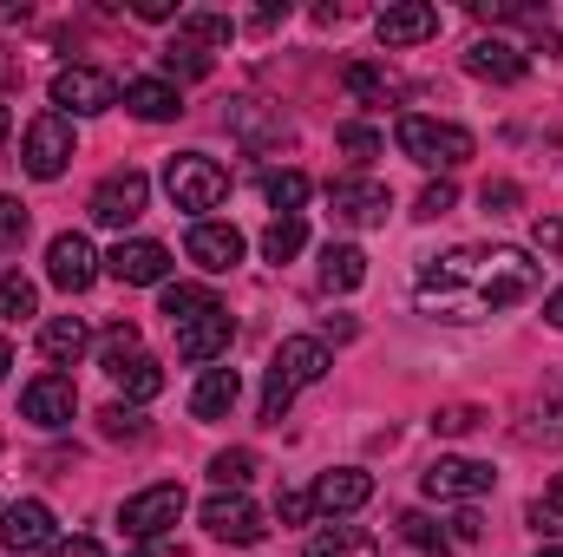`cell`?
<instances>
[{
  "instance_id": "6da1fadb",
  "label": "cell",
  "mask_w": 563,
  "mask_h": 557,
  "mask_svg": "<svg viewBox=\"0 0 563 557\" xmlns=\"http://www.w3.org/2000/svg\"><path fill=\"white\" fill-rule=\"evenodd\" d=\"M538 288V263L511 243L492 250H452L420 270V308L432 321H485Z\"/></svg>"
},
{
  "instance_id": "7a4b0ae2",
  "label": "cell",
  "mask_w": 563,
  "mask_h": 557,
  "mask_svg": "<svg viewBox=\"0 0 563 557\" xmlns=\"http://www.w3.org/2000/svg\"><path fill=\"white\" fill-rule=\"evenodd\" d=\"M328 368H334V354H328L321 335H288V341L276 348V361H269V374H263V419L282 426V414L295 407V394L314 387Z\"/></svg>"
},
{
  "instance_id": "3957f363",
  "label": "cell",
  "mask_w": 563,
  "mask_h": 557,
  "mask_svg": "<svg viewBox=\"0 0 563 557\" xmlns=\"http://www.w3.org/2000/svg\"><path fill=\"white\" fill-rule=\"evenodd\" d=\"M164 190H170L177 210H190V217L203 223V210H217V204L230 197V171H223L217 157H203V151H177V157L164 164Z\"/></svg>"
},
{
  "instance_id": "277c9868",
  "label": "cell",
  "mask_w": 563,
  "mask_h": 557,
  "mask_svg": "<svg viewBox=\"0 0 563 557\" xmlns=\"http://www.w3.org/2000/svg\"><path fill=\"white\" fill-rule=\"evenodd\" d=\"M394 139H400V151H407L413 164H426V171H459V164L478 151L465 125H452V119H426V112H407Z\"/></svg>"
},
{
  "instance_id": "5b68a950",
  "label": "cell",
  "mask_w": 563,
  "mask_h": 557,
  "mask_svg": "<svg viewBox=\"0 0 563 557\" xmlns=\"http://www.w3.org/2000/svg\"><path fill=\"white\" fill-rule=\"evenodd\" d=\"M492 479H498V472H492L485 459H465V452H439L420 472L426 499H439V505H478V499L492 492Z\"/></svg>"
},
{
  "instance_id": "8992f818",
  "label": "cell",
  "mask_w": 563,
  "mask_h": 557,
  "mask_svg": "<svg viewBox=\"0 0 563 557\" xmlns=\"http://www.w3.org/2000/svg\"><path fill=\"white\" fill-rule=\"evenodd\" d=\"M73 151H79V139H73V119H66V112H40V119L26 125V139H20V164H26V177L53 184V177L73 164Z\"/></svg>"
},
{
  "instance_id": "52a82bcc",
  "label": "cell",
  "mask_w": 563,
  "mask_h": 557,
  "mask_svg": "<svg viewBox=\"0 0 563 557\" xmlns=\"http://www.w3.org/2000/svg\"><path fill=\"white\" fill-rule=\"evenodd\" d=\"M53 106L66 119H99V112L119 106V79L106 66H59L53 73Z\"/></svg>"
},
{
  "instance_id": "ba28073f",
  "label": "cell",
  "mask_w": 563,
  "mask_h": 557,
  "mask_svg": "<svg viewBox=\"0 0 563 557\" xmlns=\"http://www.w3.org/2000/svg\"><path fill=\"white\" fill-rule=\"evenodd\" d=\"M328 210H334V223H347V230H380L387 210H394V190H387L380 177L354 171V177H334V184H328Z\"/></svg>"
},
{
  "instance_id": "9c48e42d",
  "label": "cell",
  "mask_w": 563,
  "mask_h": 557,
  "mask_svg": "<svg viewBox=\"0 0 563 557\" xmlns=\"http://www.w3.org/2000/svg\"><path fill=\"white\" fill-rule=\"evenodd\" d=\"M144 204H151V177L144 171H112V177H99V190H92V223H106V230H132L144 217Z\"/></svg>"
},
{
  "instance_id": "30bf717a",
  "label": "cell",
  "mask_w": 563,
  "mask_h": 557,
  "mask_svg": "<svg viewBox=\"0 0 563 557\" xmlns=\"http://www.w3.org/2000/svg\"><path fill=\"white\" fill-rule=\"evenodd\" d=\"M184 518V485H144V492H132L125 505H119V525L132 532V538H164V525H177Z\"/></svg>"
},
{
  "instance_id": "8fae6325",
  "label": "cell",
  "mask_w": 563,
  "mask_h": 557,
  "mask_svg": "<svg viewBox=\"0 0 563 557\" xmlns=\"http://www.w3.org/2000/svg\"><path fill=\"white\" fill-rule=\"evenodd\" d=\"M46 282L66 288V295H86V288L99 282V256H92V243H86L79 230H59V237L46 243Z\"/></svg>"
},
{
  "instance_id": "7c38bea8",
  "label": "cell",
  "mask_w": 563,
  "mask_h": 557,
  "mask_svg": "<svg viewBox=\"0 0 563 557\" xmlns=\"http://www.w3.org/2000/svg\"><path fill=\"white\" fill-rule=\"evenodd\" d=\"M0 545H7L13 557L53 551V545H59V532H53V512H46L40 499H13V505L0 512Z\"/></svg>"
},
{
  "instance_id": "4fadbf2b",
  "label": "cell",
  "mask_w": 563,
  "mask_h": 557,
  "mask_svg": "<svg viewBox=\"0 0 563 557\" xmlns=\"http://www.w3.org/2000/svg\"><path fill=\"white\" fill-rule=\"evenodd\" d=\"M106 270L125 282V288H164V282H170V250L151 243V237H125V243L106 256Z\"/></svg>"
},
{
  "instance_id": "5bb4252c",
  "label": "cell",
  "mask_w": 563,
  "mask_h": 557,
  "mask_svg": "<svg viewBox=\"0 0 563 557\" xmlns=\"http://www.w3.org/2000/svg\"><path fill=\"white\" fill-rule=\"evenodd\" d=\"M184 250H190V263L197 270H210V276H230L236 263H243V230L236 223H190V237H184Z\"/></svg>"
},
{
  "instance_id": "9a60e30c",
  "label": "cell",
  "mask_w": 563,
  "mask_h": 557,
  "mask_svg": "<svg viewBox=\"0 0 563 557\" xmlns=\"http://www.w3.org/2000/svg\"><path fill=\"white\" fill-rule=\"evenodd\" d=\"M203 525H210V538H223V545H263V512L243 499V492H217L210 505H203Z\"/></svg>"
},
{
  "instance_id": "2e32d148",
  "label": "cell",
  "mask_w": 563,
  "mask_h": 557,
  "mask_svg": "<svg viewBox=\"0 0 563 557\" xmlns=\"http://www.w3.org/2000/svg\"><path fill=\"white\" fill-rule=\"evenodd\" d=\"M73 407H79V394H73L66 374H40V381H26V394H20V414L33 419V426H46V433L73 426Z\"/></svg>"
},
{
  "instance_id": "e0dca14e",
  "label": "cell",
  "mask_w": 563,
  "mask_h": 557,
  "mask_svg": "<svg viewBox=\"0 0 563 557\" xmlns=\"http://www.w3.org/2000/svg\"><path fill=\"white\" fill-rule=\"evenodd\" d=\"M367 499H374V472H361V466H334L314 479V512H328V518H347Z\"/></svg>"
},
{
  "instance_id": "ac0fdd59",
  "label": "cell",
  "mask_w": 563,
  "mask_h": 557,
  "mask_svg": "<svg viewBox=\"0 0 563 557\" xmlns=\"http://www.w3.org/2000/svg\"><path fill=\"white\" fill-rule=\"evenodd\" d=\"M465 73L472 79H492V86H518L531 73V59L511 46V40H472L465 46Z\"/></svg>"
},
{
  "instance_id": "d6986e66",
  "label": "cell",
  "mask_w": 563,
  "mask_h": 557,
  "mask_svg": "<svg viewBox=\"0 0 563 557\" xmlns=\"http://www.w3.org/2000/svg\"><path fill=\"white\" fill-rule=\"evenodd\" d=\"M230 341H236V321H230V308H217V315H203V321L177 328V354H184V361H197V368L223 361V354H230Z\"/></svg>"
},
{
  "instance_id": "ffe728a7",
  "label": "cell",
  "mask_w": 563,
  "mask_h": 557,
  "mask_svg": "<svg viewBox=\"0 0 563 557\" xmlns=\"http://www.w3.org/2000/svg\"><path fill=\"white\" fill-rule=\"evenodd\" d=\"M374 33H380V46H420L439 33V7H426V0H400V7H387L380 20H374Z\"/></svg>"
},
{
  "instance_id": "44dd1931",
  "label": "cell",
  "mask_w": 563,
  "mask_h": 557,
  "mask_svg": "<svg viewBox=\"0 0 563 557\" xmlns=\"http://www.w3.org/2000/svg\"><path fill=\"white\" fill-rule=\"evenodd\" d=\"M119 99H125V112L144 119V125H164V119H177V112H184V99H177V86H170V79H125V86H119Z\"/></svg>"
},
{
  "instance_id": "7402d4cb",
  "label": "cell",
  "mask_w": 563,
  "mask_h": 557,
  "mask_svg": "<svg viewBox=\"0 0 563 557\" xmlns=\"http://www.w3.org/2000/svg\"><path fill=\"white\" fill-rule=\"evenodd\" d=\"M236 401H243V374L236 368H203L197 387H190V414L197 419H223Z\"/></svg>"
},
{
  "instance_id": "603a6c76",
  "label": "cell",
  "mask_w": 563,
  "mask_h": 557,
  "mask_svg": "<svg viewBox=\"0 0 563 557\" xmlns=\"http://www.w3.org/2000/svg\"><path fill=\"white\" fill-rule=\"evenodd\" d=\"M86 348H92V328H86L79 315H53V321L40 328V354H46L53 368H73Z\"/></svg>"
},
{
  "instance_id": "cb8c5ba5",
  "label": "cell",
  "mask_w": 563,
  "mask_h": 557,
  "mask_svg": "<svg viewBox=\"0 0 563 557\" xmlns=\"http://www.w3.org/2000/svg\"><path fill=\"white\" fill-rule=\"evenodd\" d=\"M223 302L203 288V282H164V315H170V328H190V321H203V315H217Z\"/></svg>"
},
{
  "instance_id": "d4e9b609",
  "label": "cell",
  "mask_w": 563,
  "mask_h": 557,
  "mask_svg": "<svg viewBox=\"0 0 563 557\" xmlns=\"http://www.w3.org/2000/svg\"><path fill=\"white\" fill-rule=\"evenodd\" d=\"M361 282H367V256H361L354 243H328V250H321V288L347 295V288H361Z\"/></svg>"
},
{
  "instance_id": "484cf974",
  "label": "cell",
  "mask_w": 563,
  "mask_h": 557,
  "mask_svg": "<svg viewBox=\"0 0 563 557\" xmlns=\"http://www.w3.org/2000/svg\"><path fill=\"white\" fill-rule=\"evenodd\" d=\"M308 557H380V545L361 532V525H321L308 538Z\"/></svg>"
},
{
  "instance_id": "4316f807",
  "label": "cell",
  "mask_w": 563,
  "mask_h": 557,
  "mask_svg": "<svg viewBox=\"0 0 563 557\" xmlns=\"http://www.w3.org/2000/svg\"><path fill=\"white\" fill-rule=\"evenodd\" d=\"M177 40H190V46H230L236 40V20L230 13H177Z\"/></svg>"
},
{
  "instance_id": "83f0119b",
  "label": "cell",
  "mask_w": 563,
  "mask_h": 557,
  "mask_svg": "<svg viewBox=\"0 0 563 557\" xmlns=\"http://www.w3.org/2000/svg\"><path fill=\"white\" fill-rule=\"evenodd\" d=\"M112 381L125 387V401H157V394H164V368H157L151 354H132L125 368H112Z\"/></svg>"
},
{
  "instance_id": "f1b7e54d",
  "label": "cell",
  "mask_w": 563,
  "mask_h": 557,
  "mask_svg": "<svg viewBox=\"0 0 563 557\" xmlns=\"http://www.w3.org/2000/svg\"><path fill=\"white\" fill-rule=\"evenodd\" d=\"M210 479H217V492H243V485L256 479V452H250V446H223V452L210 459Z\"/></svg>"
},
{
  "instance_id": "f546056e",
  "label": "cell",
  "mask_w": 563,
  "mask_h": 557,
  "mask_svg": "<svg viewBox=\"0 0 563 557\" xmlns=\"http://www.w3.org/2000/svg\"><path fill=\"white\" fill-rule=\"evenodd\" d=\"M263 197H269L276 217H301V204H308V177H301V171H269V177H263Z\"/></svg>"
},
{
  "instance_id": "4dcf8cb0",
  "label": "cell",
  "mask_w": 563,
  "mask_h": 557,
  "mask_svg": "<svg viewBox=\"0 0 563 557\" xmlns=\"http://www.w3.org/2000/svg\"><path fill=\"white\" fill-rule=\"evenodd\" d=\"M341 86H347L354 99H380V106L394 99V73H387V66H367V59H354V66L341 73Z\"/></svg>"
},
{
  "instance_id": "1f68e13d",
  "label": "cell",
  "mask_w": 563,
  "mask_h": 557,
  "mask_svg": "<svg viewBox=\"0 0 563 557\" xmlns=\"http://www.w3.org/2000/svg\"><path fill=\"white\" fill-rule=\"evenodd\" d=\"M301 243H308V223H301V217H276V223L263 230V256H269V263L301 256Z\"/></svg>"
},
{
  "instance_id": "d6a6232c",
  "label": "cell",
  "mask_w": 563,
  "mask_h": 557,
  "mask_svg": "<svg viewBox=\"0 0 563 557\" xmlns=\"http://www.w3.org/2000/svg\"><path fill=\"white\" fill-rule=\"evenodd\" d=\"M40 315V288L26 276H0V321H33Z\"/></svg>"
},
{
  "instance_id": "836d02e7",
  "label": "cell",
  "mask_w": 563,
  "mask_h": 557,
  "mask_svg": "<svg viewBox=\"0 0 563 557\" xmlns=\"http://www.w3.org/2000/svg\"><path fill=\"white\" fill-rule=\"evenodd\" d=\"M164 73H170V86H177V79H203V73H210V53L190 46V40H170V46H164Z\"/></svg>"
},
{
  "instance_id": "e575fe53",
  "label": "cell",
  "mask_w": 563,
  "mask_h": 557,
  "mask_svg": "<svg viewBox=\"0 0 563 557\" xmlns=\"http://www.w3.org/2000/svg\"><path fill=\"white\" fill-rule=\"evenodd\" d=\"M26 230H33V217H26V204H20V197H0V256H20V243H26Z\"/></svg>"
},
{
  "instance_id": "d590c367",
  "label": "cell",
  "mask_w": 563,
  "mask_h": 557,
  "mask_svg": "<svg viewBox=\"0 0 563 557\" xmlns=\"http://www.w3.org/2000/svg\"><path fill=\"white\" fill-rule=\"evenodd\" d=\"M132 354H144V341H139V328H132V321H119V328H112V335L99 341V368L112 374V368H125Z\"/></svg>"
},
{
  "instance_id": "8d00e7d4",
  "label": "cell",
  "mask_w": 563,
  "mask_h": 557,
  "mask_svg": "<svg viewBox=\"0 0 563 557\" xmlns=\"http://www.w3.org/2000/svg\"><path fill=\"white\" fill-rule=\"evenodd\" d=\"M531 532H544V538H563V472L544 485V499L531 505Z\"/></svg>"
},
{
  "instance_id": "74e56055",
  "label": "cell",
  "mask_w": 563,
  "mask_h": 557,
  "mask_svg": "<svg viewBox=\"0 0 563 557\" xmlns=\"http://www.w3.org/2000/svg\"><path fill=\"white\" fill-rule=\"evenodd\" d=\"M230 125L243 132L250 144H263V139H282V119H269V112H256V99H243V106H230Z\"/></svg>"
},
{
  "instance_id": "f35d334b",
  "label": "cell",
  "mask_w": 563,
  "mask_h": 557,
  "mask_svg": "<svg viewBox=\"0 0 563 557\" xmlns=\"http://www.w3.org/2000/svg\"><path fill=\"white\" fill-rule=\"evenodd\" d=\"M334 144L347 151V164H374V157H380V132H374V125H361V119H354V125H341Z\"/></svg>"
},
{
  "instance_id": "ab89813d",
  "label": "cell",
  "mask_w": 563,
  "mask_h": 557,
  "mask_svg": "<svg viewBox=\"0 0 563 557\" xmlns=\"http://www.w3.org/2000/svg\"><path fill=\"white\" fill-rule=\"evenodd\" d=\"M99 433H106V439H125V446H132V439H144V433H151V426H144L139 407H119V401H112V407L99 414Z\"/></svg>"
},
{
  "instance_id": "60d3db41",
  "label": "cell",
  "mask_w": 563,
  "mask_h": 557,
  "mask_svg": "<svg viewBox=\"0 0 563 557\" xmlns=\"http://www.w3.org/2000/svg\"><path fill=\"white\" fill-rule=\"evenodd\" d=\"M452 204H459V190H452V177H439V184H426V190H420V210H413V217L439 223V217H445Z\"/></svg>"
},
{
  "instance_id": "b9f144b4",
  "label": "cell",
  "mask_w": 563,
  "mask_h": 557,
  "mask_svg": "<svg viewBox=\"0 0 563 557\" xmlns=\"http://www.w3.org/2000/svg\"><path fill=\"white\" fill-rule=\"evenodd\" d=\"M400 538H407V545H420V551H439V545H445V538H439V525H432L426 512H407V518H400Z\"/></svg>"
},
{
  "instance_id": "7bdbcfd3",
  "label": "cell",
  "mask_w": 563,
  "mask_h": 557,
  "mask_svg": "<svg viewBox=\"0 0 563 557\" xmlns=\"http://www.w3.org/2000/svg\"><path fill=\"white\" fill-rule=\"evenodd\" d=\"M478 407H465V401H452V407H439V414H432V433H472V426H478Z\"/></svg>"
},
{
  "instance_id": "ee69618b",
  "label": "cell",
  "mask_w": 563,
  "mask_h": 557,
  "mask_svg": "<svg viewBox=\"0 0 563 557\" xmlns=\"http://www.w3.org/2000/svg\"><path fill=\"white\" fill-rule=\"evenodd\" d=\"M276 518H282V525H308V518H314V492H282Z\"/></svg>"
},
{
  "instance_id": "f6af8a7d",
  "label": "cell",
  "mask_w": 563,
  "mask_h": 557,
  "mask_svg": "<svg viewBox=\"0 0 563 557\" xmlns=\"http://www.w3.org/2000/svg\"><path fill=\"white\" fill-rule=\"evenodd\" d=\"M478 532H485V525H478V512H472V505H459V512H452V525H445V538H452V545H472Z\"/></svg>"
},
{
  "instance_id": "bcb514c9",
  "label": "cell",
  "mask_w": 563,
  "mask_h": 557,
  "mask_svg": "<svg viewBox=\"0 0 563 557\" xmlns=\"http://www.w3.org/2000/svg\"><path fill=\"white\" fill-rule=\"evenodd\" d=\"M531 243H538L544 256H563V217H538V230H531Z\"/></svg>"
},
{
  "instance_id": "7dc6e473",
  "label": "cell",
  "mask_w": 563,
  "mask_h": 557,
  "mask_svg": "<svg viewBox=\"0 0 563 557\" xmlns=\"http://www.w3.org/2000/svg\"><path fill=\"white\" fill-rule=\"evenodd\" d=\"M132 557H184L177 538H132Z\"/></svg>"
},
{
  "instance_id": "c3c4849f",
  "label": "cell",
  "mask_w": 563,
  "mask_h": 557,
  "mask_svg": "<svg viewBox=\"0 0 563 557\" xmlns=\"http://www.w3.org/2000/svg\"><path fill=\"white\" fill-rule=\"evenodd\" d=\"M485 210H518V184H485Z\"/></svg>"
},
{
  "instance_id": "681fc988",
  "label": "cell",
  "mask_w": 563,
  "mask_h": 557,
  "mask_svg": "<svg viewBox=\"0 0 563 557\" xmlns=\"http://www.w3.org/2000/svg\"><path fill=\"white\" fill-rule=\"evenodd\" d=\"M46 557H106V551H99V538H59Z\"/></svg>"
},
{
  "instance_id": "f907efd6",
  "label": "cell",
  "mask_w": 563,
  "mask_h": 557,
  "mask_svg": "<svg viewBox=\"0 0 563 557\" xmlns=\"http://www.w3.org/2000/svg\"><path fill=\"white\" fill-rule=\"evenodd\" d=\"M321 341H354V315H328V328H321Z\"/></svg>"
},
{
  "instance_id": "816d5d0a",
  "label": "cell",
  "mask_w": 563,
  "mask_h": 557,
  "mask_svg": "<svg viewBox=\"0 0 563 557\" xmlns=\"http://www.w3.org/2000/svg\"><path fill=\"white\" fill-rule=\"evenodd\" d=\"M139 20H177V7L170 0H139Z\"/></svg>"
},
{
  "instance_id": "f5cc1de1",
  "label": "cell",
  "mask_w": 563,
  "mask_h": 557,
  "mask_svg": "<svg viewBox=\"0 0 563 557\" xmlns=\"http://www.w3.org/2000/svg\"><path fill=\"white\" fill-rule=\"evenodd\" d=\"M544 321H551V328H563V282L544 295Z\"/></svg>"
},
{
  "instance_id": "db71d44e",
  "label": "cell",
  "mask_w": 563,
  "mask_h": 557,
  "mask_svg": "<svg viewBox=\"0 0 563 557\" xmlns=\"http://www.w3.org/2000/svg\"><path fill=\"white\" fill-rule=\"evenodd\" d=\"M7 368H13V348H7V335H0V381H7Z\"/></svg>"
},
{
  "instance_id": "11a10c76",
  "label": "cell",
  "mask_w": 563,
  "mask_h": 557,
  "mask_svg": "<svg viewBox=\"0 0 563 557\" xmlns=\"http://www.w3.org/2000/svg\"><path fill=\"white\" fill-rule=\"evenodd\" d=\"M7 132H13V119H7V106H0V144H7Z\"/></svg>"
},
{
  "instance_id": "9f6ffc18",
  "label": "cell",
  "mask_w": 563,
  "mask_h": 557,
  "mask_svg": "<svg viewBox=\"0 0 563 557\" xmlns=\"http://www.w3.org/2000/svg\"><path fill=\"white\" fill-rule=\"evenodd\" d=\"M426 557H452V551H445V545H439V551H426Z\"/></svg>"
},
{
  "instance_id": "6f0895ef",
  "label": "cell",
  "mask_w": 563,
  "mask_h": 557,
  "mask_svg": "<svg viewBox=\"0 0 563 557\" xmlns=\"http://www.w3.org/2000/svg\"><path fill=\"white\" fill-rule=\"evenodd\" d=\"M544 557H563V545H551V551H544Z\"/></svg>"
}]
</instances>
